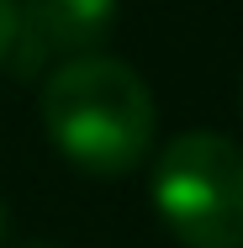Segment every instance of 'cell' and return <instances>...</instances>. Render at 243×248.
<instances>
[{
    "instance_id": "5b68a950",
    "label": "cell",
    "mask_w": 243,
    "mask_h": 248,
    "mask_svg": "<svg viewBox=\"0 0 243 248\" xmlns=\"http://www.w3.org/2000/svg\"><path fill=\"white\" fill-rule=\"evenodd\" d=\"M0 238H5V201H0Z\"/></svg>"
},
{
    "instance_id": "3957f363",
    "label": "cell",
    "mask_w": 243,
    "mask_h": 248,
    "mask_svg": "<svg viewBox=\"0 0 243 248\" xmlns=\"http://www.w3.org/2000/svg\"><path fill=\"white\" fill-rule=\"evenodd\" d=\"M116 27V0H16V43L5 63L32 79L53 58H85Z\"/></svg>"
},
{
    "instance_id": "7a4b0ae2",
    "label": "cell",
    "mask_w": 243,
    "mask_h": 248,
    "mask_svg": "<svg viewBox=\"0 0 243 248\" xmlns=\"http://www.w3.org/2000/svg\"><path fill=\"white\" fill-rule=\"evenodd\" d=\"M159 222L185 248H243V148L222 132H180L153 164Z\"/></svg>"
},
{
    "instance_id": "6da1fadb",
    "label": "cell",
    "mask_w": 243,
    "mask_h": 248,
    "mask_svg": "<svg viewBox=\"0 0 243 248\" xmlns=\"http://www.w3.org/2000/svg\"><path fill=\"white\" fill-rule=\"evenodd\" d=\"M43 132L74 169L116 180L153 153L159 106L132 63L85 53L43 79Z\"/></svg>"
},
{
    "instance_id": "8992f818",
    "label": "cell",
    "mask_w": 243,
    "mask_h": 248,
    "mask_svg": "<svg viewBox=\"0 0 243 248\" xmlns=\"http://www.w3.org/2000/svg\"><path fill=\"white\" fill-rule=\"evenodd\" d=\"M32 248H53V243H32Z\"/></svg>"
},
{
    "instance_id": "277c9868",
    "label": "cell",
    "mask_w": 243,
    "mask_h": 248,
    "mask_svg": "<svg viewBox=\"0 0 243 248\" xmlns=\"http://www.w3.org/2000/svg\"><path fill=\"white\" fill-rule=\"evenodd\" d=\"M11 43H16V0H0V63H5Z\"/></svg>"
}]
</instances>
